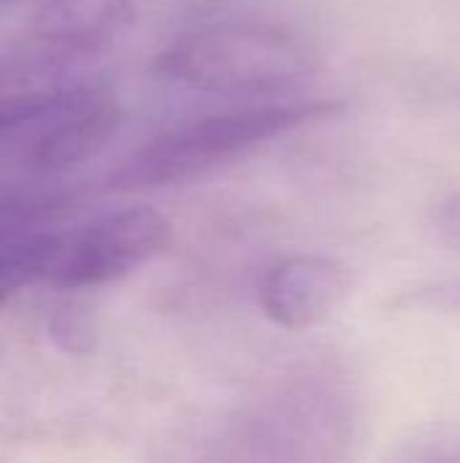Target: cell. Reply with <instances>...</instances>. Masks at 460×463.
<instances>
[{
  "mask_svg": "<svg viewBox=\"0 0 460 463\" xmlns=\"http://www.w3.org/2000/svg\"><path fill=\"white\" fill-rule=\"evenodd\" d=\"M358 399L344 372L298 364L217 415L184 463H350Z\"/></svg>",
  "mask_w": 460,
  "mask_h": 463,
  "instance_id": "6da1fadb",
  "label": "cell"
},
{
  "mask_svg": "<svg viewBox=\"0 0 460 463\" xmlns=\"http://www.w3.org/2000/svg\"><path fill=\"white\" fill-rule=\"evenodd\" d=\"M342 111V100L309 98L192 117L157 133L127 155L108 176V187L138 193L182 184L225 168L282 136L333 119Z\"/></svg>",
  "mask_w": 460,
  "mask_h": 463,
  "instance_id": "7a4b0ae2",
  "label": "cell"
},
{
  "mask_svg": "<svg viewBox=\"0 0 460 463\" xmlns=\"http://www.w3.org/2000/svg\"><path fill=\"white\" fill-rule=\"evenodd\" d=\"M155 71L198 92L258 98L309 81L320 71V57L298 33L282 24L222 19L174 38L157 54Z\"/></svg>",
  "mask_w": 460,
  "mask_h": 463,
  "instance_id": "3957f363",
  "label": "cell"
},
{
  "mask_svg": "<svg viewBox=\"0 0 460 463\" xmlns=\"http://www.w3.org/2000/svg\"><path fill=\"white\" fill-rule=\"evenodd\" d=\"M171 241V222L152 206H125L81 225H62L41 263L38 279L57 290H92L111 285Z\"/></svg>",
  "mask_w": 460,
  "mask_h": 463,
  "instance_id": "277c9868",
  "label": "cell"
},
{
  "mask_svg": "<svg viewBox=\"0 0 460 463\" xmlns=\"http://www.w3.org/2000/svg\"><path fill=\"white\" fill-rule=\"evenodd\" d=\"M122 117L111 87L68 81L49 109L14 141L33 168L62 171L92 157L117 130Z\"/></svg>",
  "mask_w": 460,
  "mask_h": 463,
  "instance_id": "5b68a950",
  "label": "cell"
},
{
  "mask_svg": "<svg viewBox=\"0 0 460 463\" xmlns=\"http://www.w3.org/2000/svg\"><path fill=\"white\" fill-rule=\"evenodd\" d=\"M133 24V0H46L33 14L19 52L65 73L111 52Z\"/></svg>",
  "mask_w": 460,
  "mask_h": 463,
  "instance_id": "8992f818",
  "label": "cell"
},
{
  "mask_svg": "<svg viewBox=\"0 0 460 463\" xmlns=\"http://www.w3.org/2000/svg\"><path fill=\"white\" fill-rule=\"evenodd\" d=\"M350 269L328 255L296 252L274 260L258 285L260 307L282 328L306 331L325 323L350 296Z\"/></svg>",
  "mask_w": 460,
  "mask_h": 463,
  "instance_id": "52a82bcc",
  "label": "cell"
},
{
  "mask_svg": "<svg viewBox=\"0 0 460 463\" xmlns=\"http://www.w3.org/2000/svg\"><path fill=\"white\" fill-rule=\"evenodd\" d=\"M62 228V203L41 198L0 201V274L19 288L38 279L43 255Z\"/></svg>",
  "mask_w": 460,
  "mask_h": 463,
  "instance_id": "ba28073f",
  "label": "cell"
},
{
  "mask_svg": "<svg viewBox=\"0 0 460 463\" xmlns=\"http://www.w3.org/2000/svg\"><path fill=\"white\" fill-rule=\"evenodd\" d=\"M70 79L27 54L0 62V141H14L27 130Z\"/></svg>",
  "mask_w": 460,
  "mask_h": 463,
  "instance_id": "9c48e42d",
  "label": "cell"
},
{
  "mask_svg": "<svg viewBox=\"0 0 460 463\" xmlns=\"http://www.w3.org/2000/svg\"><path fill=\"white\" fill-rule=\"evenodd\" d=\"M434 228L439 239L460 250V190L450 193L434 212Z\"/></svg>",
  "mask_w": 460,
  "mask_h": 463,
  "instance_id": "30bf717a",
  "label": "cell"
},
{
  "mask_svg": "<svg viewBox=\"0 0 460 463\" xmlns=\"http://www.w3.org/2000/svg\"><path fill=\"white\" fill-rule=\"evenodd\" d=\"M409 463H460V442L458 445L439 448V450H428V453L418 456L415 461Z\"/></svg>",
  "mask_w": 460,
  "mask_h": 463,
  "instance_id": "8fae6325",
  "label": "cell"
},
{
  "mask_svg": "<svg viewBox=\"0 0 460 463\" xmlns=\"http://www.w3.org/2000/svg\"><path fill=\"white\" fill-rule=\"evenodd\" d=\"M16 290H19V285H16L14 279H8V277H3V274H0V304H3L8 296H14Z\"/></svg>",
  "mask_w": 460,
  "mask_h": 463,
  "instance_id": "7c38bea8",
  "label": "cell"
},
{
  "mask_svg": "<svg viewBox=\"0 0 460 463\" xmlns=\"http://www.w3.org/2000/svg\"><path fill=\"white\" fill-rule=\"evenodd\" d=\"M0 3H22V0H0Z\"/></svg>",
  "mask_w": 460,
  "mask_h": 463,
  "instance_id": "4fadbf2b",
  "label": "cell"
}]
</instances>
